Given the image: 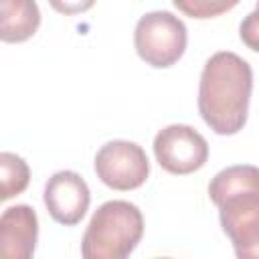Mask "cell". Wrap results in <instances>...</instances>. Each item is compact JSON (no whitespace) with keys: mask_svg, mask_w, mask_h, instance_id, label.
<instances>
[{"mask_svg":"<svg viewBox=\"0 0 259 259\" xmlns=\"http://www.w3.org/2000/svg\"><path fill=\"white\" fill-rule=\"evenodd\" d=\"M142 235L140 208L127 200H107L93 212L85 229L81 255L85 259H123L138 247Z\"/></svg>","mask_w":259,"mask_h":259,"instance_id":"obj_3","label":"cell"},{"mask_svg":"<svg viewBox=\"0 0 259 259\" xmlns=\"http://www.w3.org/2000/svg\"><path fill=\"white\" fill-rule=\"evenodd\" d=\"M95 174L113 190H134L148 180L150 162L142 146L127 140H113L99 148Z\"/></svg>","mask_w":259,"mask_h":259,"instance_id":"obj_5","label":"cell"},{"mask_svg":"<svg viewBox=\"0 0 259 259\" xmlns=\"http://www.w3.org/2000/svg\"><path fill=\"white\" fill-rule=\"evenodd\" d=\"M0 178H2L0 198L8 200V198L24 192V188L28 186V180H30L28 164L12 152H2L0 154Z\"/></svg>","mask_w":259,"mask_h":259,"instance_id":"obj_10","label":"cell"},{"mask_svg":"<svg viewBox=\"0 0 259 259\" xmlns=\"http://www.w3.org/2000/svg\"><path fill=\"white\" fill-rule=\"evenodd\" d=\"M253 91L251 65L231 53H214L202 67L198 85V111L204 123L219 136L243 130Z\"/></svg>","mask_w":259,"mask_h":259,"instance_id":"obj_1","label":"cell"},{"mask_svg":"<svg viewBox=\"0 0 259 259\" xmlns=\"http://www.w3.org/2000/svg\"><path fill=\"white\" fill-rule=\"evenodd\" d=\"M239 34L241 40L255 53H259V8H255L253 12H249L241 26H239Z\"/></svg>","mask_w":259,"mask_h":259,"instance_id":"obj_12","label":"cell"},{"mask_svg":"<svg viewBox=\"0 0 259 259\" xmlns=\"http://www.w3.org/2000/svg\"><path fill=\"white\" fill-rule=\"evenodd\" d=\"M188 32L184 22L166 10L144 14L134 32V45L142 61L150 67H172L186 51Z\"/></svg>","mask_w":259,"mask_h":259,"instance_id":"obj_4","label":"cell"},{"mask_svg":"<svg viewBox=\"0 0 259 259\" xmlns=\"http://www.w3.org/2000/svg\"><path fill=\"white\" fill-rule=\"evenodd\" d=\"M49 4H51L59 14L73 16V14L87 12V10L95 4V0H49Z\"/></svg>","mask_w":259,"mask_h":259,"instance_id":"obj_13","label":"cell"},{"mask_svg":"<svg viewBox=\"0 0 259 259\" xmlns=\"http://www.w3.org/2000/svg\"><path fill=\"white\" fill-rule=\"evenodd\" d=\"M257 8H259V0H257Z\"/></svg>","mask_w":259,"mask_h":259,"instance_id":"obj_14","label":"cell"},{"mask_svg":"<svg viewBox=\"0 0 259 259\" xmlns=\"http://www.w3.org/2000/svg\"><path fill=\"white\" fill-rule=\"evenodd\" d=\"M208 196L219 206L235 255L259 259V168L239 164L221 170L208 184Z\"/></svg>","mask_w":259,"mask_h":259,"instance_id":"obj_2","label":"cell"},{"mask_svg":"<svg viewBox=\"0 0 259 259\" xmlns=\"http://www.w3.org/2000/svg\"><path fill=\"white\" fill-rule=\"evenodd\" d=\"M89 186L73 170L55 172L45 184V206L49 214L65 227L81 223L89 208Z\"/></svg>","mask_w":259,"mask_h":259,"instance_id":"obj_7","label":"cell"},{"mask_svg":"<svg viewBox=\"0 0 259 259\" xmlns=\"http://www.w3.org/2000/svg\"><path fill=\"white\" fill-rule=\"evenodd\" d=\"M38 239V219L32 206H8L0 217V251L8 259H30Z\"/></svg>","mask_w":259,"mask_h":259,"instance_id":"obj_8","label":"cell"},{"mask_svg":"<svg viewBox=\"0 0 259 259\" xmlns=\"http://www.w3.org/2000/svg\"><path fill=\"white\" fill-rule=\"evenodd\" d=\"M0 38L4 42H24L40 24V10L34 0H0Z\"/></svg>","mask_w":259,"mask_h":259,"instance_id":"obj_9","label":"cell"},{"mask_svg":"<svg viewBox=\"0 0 259 259\" xmlns=\"http://www.w3.org/2000/svg\"><path fill=\"white\" fill-rule=\"evenodd\" d=\"M154 156L170 174H192L208 160V144L194 127L172 123L156 134Z\"/></svg>","mask_w":259,"mask_h":259,"instance_id":"obj_6","label":"cell"},{"mask_svg":"<svg viewBox=\"0 0 259 259\" xmlns=\"http://www.w3.org/2000/svg\"><path fill=\"white\" fill-rule=\"evenodd\" d=\"M241 0H172V4L190 18H214L233 10Z\"/></svg>","mask_w":259,"mask_h":259,"instance_id":"obj_11","label":"cell"}]
</instances>
